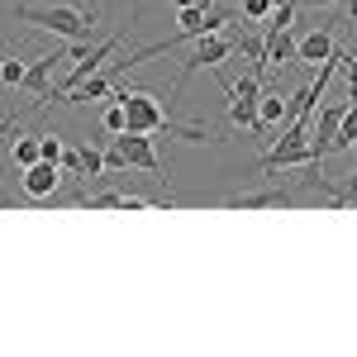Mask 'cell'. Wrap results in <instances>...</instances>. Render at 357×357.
<instances>
[{"label": "cell", "instance_id": "6da1fadb", "mask_svg": "<svg viewBox=\"0 0 357 357\" xmlns=\"http://www.w3.org/2000/svg\"><path fill=\"white\" fill-rule=\"evenodd\" d=\"M15 20L29 29H48L57 38H96V10H82L72 0L62 5H15Z\"/></svg>", "mask_w": 357, "mask_h": 357}, {"label": "cell", "instance_id": "7a4b0ae2", "mask_svg": "<svg viewBox=\"0 0 357 357\" xmlns=\"http://www.w3.org/2000/svg\"><path fill=\"white\" fill-rule=\"evenodd\" d=\"M229 57H234V33H224V29H220V33H200V38H195V48H191V57H186V62H181V72H176L172 96H181L195 72L220 67V62H229Z\"/></svg>", "mask_w": 357, "mask_h": 357}, {"label": "cell", "instance_id": "3957f363", "mask_svg": "<svg viewBox=\"0 0 357 357\" xmlns=\"http://www.w3.org/2000/svg\"><path fill=\"white\" fill-rule=\"evenodd\" d=\"M229 96V124L257 134V100H262V72H243L238 82H224Z\"/></svg>", "mask_w": 357, "mask_h": 357}, {"label": "cell", "instance_id": "277c9868", "mask_svg": "<svg viewBox=\"0 0 357 357\" xmlns=\"http://www.w3.org/2000/svg\"><path fill=\"white\" fill-rule=\"evenodd\" d=\"M114 100L124 105L134 134H162L167 129V105L153 96V91H114Z\"/></svg>", "mask_w": 357, "mask_h": 357}, {"label": "cell", "instance_id": "5b68a950", "mask_svg": "<svg viewBox=\"0 0 357 357\" xmlns=\"http://www.w3.org/2000/svg\"><path fill=\"white\" fill-rule=\"evenodd\" d=\"M119 43H124V33H110V38L91 43V53H86V57H77V67H72V72L62 77V86H53V105H62V96H67L72 86H82L86 77H96V72L105 67V57H110L114 48H119Z\"/></svg>", "mask_w": 357, "mask_h": 357}, {"label": "cell", "instance_id": "8992f818", "mask_svg": "<svg viewBox=\"0 0 357 357\" xmlns=\"http://www.w3.org/2000/svg\"><path fill=\"white\" fill-rule=\"evenodd\" d=\"M110 143L124 153V162H129V167H138V172H148V176L167 181V167L158 162V153H153V143H158L153 134H134V129H124V134H114Z\"/></svg>", "mask_w": 357, "mask_h": 357}, {"label": "cell", "instance_id": "52a82bcc", "mask_svg": "<svg viewBox=\"0 0 357 357\" xmlns=\"http://www.w3.org/2000/svg\"><path fill=\"white\" fill-rule=\"evenodd\" d=\"M343 100H333V105H319L314 114V129H310V153H314V162H324L329 153H338V124H343Z\"/></svg>", "mask_w": 357, "mask_h": 357}, {"label": "cell", "instance_id": "ba28073f", "mask_svg": "<svg viewBox=\"0 0 357 357\" xmlns=\"http://www.w3.org/2000/svg\"><path fill=\"white\" fill-rule=\"evenodd\" d=\"M124 72V62H110V67H100L96 77H86L82 86H72L67 96H62V105H91V100H110L114 96V77Z\"/></svg>", "mask_w": 357, "mask_h": 357}, {"label": "cell", "instance_id": "9c48e42d", "mask_svg": "<svg viewBox=\"0 0 357 357\" xmlns=\"http://www.w3.org/2000/svg\"><path fill=\"white\" fill-rule=\"evenodd\" d=\"M305 191V181L296 176L291 186H267V191H252V195H229L234 210H276V205H296Z\"/></svg>", "mask_w": 357, "mask_h": 357}, {"label": "cell", "instance_id": "30bf717a", "mask_svg": "<svg viewBox=\"0 0 357 357\" xmlns=\"http://www.w3.org/2000/svg\"><path fill=\"white\" fill-rule=\"evenodd\" d=\"M62 181H67V172H62L57 162H43V158H38L33 167H24V172H20V186H24L29 200H48V195H53Z\"/></svg>", "mask_w": 357, "mask_h": 357}, {"label": "cell", "instance_id": "8fae6325", "mask_svg": "<svg viewBox=\"0 0 357 357\" xmlns=\"http://www.w3.org/2000/svg\"><path fill=\"white\" fill-rule=\"evenodd\" d=\"M62 172H67V176H77V181H96V176L105 172V153H100V148H91V143L67 148V153H62Z\"/></svg>", "mask_w": 357, "mask_h": 357}, {"label": "cell", "instance_id": "7c38bea8", "mask_svg": "<svg viewBox=\"0 0 357 357\" xmlns=\"http://www.w3.org/2000/svg\"><path fill=\"white\" fill-rule=\"evenodd\" d=\"M262 38H267V67H276V62H301V38L291 29H267Z\"/></svg>", "mask_w": 357, "mask_h": 357}, {"label": "cell", "instance_id": "4fadbf2b", "mask_svg": "<svg viewBox=\"0 0 357 357\" xmlns=\"http://www.w3.org/2000/svg\"><path fill=\"white\" fill-rule=\"evenodd\" d=\"M333 53H338V43H333V33H324V29H314V33L301 38V62L305 67H319V62H329Z\"/></svg>", "mask_w": 357, "mask_h": 357}, {"label": "cell", "instance_id": "5bb4252c", "mask_svg": "<svg viewBox=\"0 0 357 357\" xmlns=\"http://www.w3.org/2000/svg\"><path fill=\"white\" fill-rule=\"evenodd\" d=\"M276 124H286V100L276 91H262V100H257V134H267Z\"/></svg>", "mask_w": 357, "mask_h": 357}, {"label": "cell", "instance_id": "9a60e30c", "mask_svg": "<svg viewBox=\"0 0 357 357\" xmlns=\"http://www.w3.org/2000/svg\"><path fill=\"white\" fill-rule=\"evenodd\" d=\"M38 158H43V143H38V138H10V162L20 167V172L33 167Z\"/></svg>", "mask_w": 357, "mask_h": 357}, {"label": "cell", "instance_id": "2e32d148", "mask_svg": "<svg viewBox=\"0 0 357 357\" xmlns=\"http://www.w3.org/2000/svg\"><path fill=\"white\" fill-rule=\"evenodd\" d=\"M343 148H357V91L348 96V110H343V124H338V153Z\"/></svg>", "mask_w": 357, "mask_h": 357}, {"label": "cell", "instance_id": "e0dca14e", "mask_svg": "<svg viewBox=\"0 0 357 357\" xmlns=\"http://www.w3.org/2000/svg\"><path fill=\"white\" fill-rule=\"evenodd\" d=\"M100 124H105V134H124L129 129V114H124V105L110 96V105H105V114H100Z\"/></svg>", "mask_w": 357, "mask_h": 357}, {"label": "cell", "instance_id": "ac0fdd59", "mask_svg": "<svg viewBox=\"0 0 357 357\" xmlns=\"http://www.w3.org/2000/svg\"><path fill=\"white\" fill-rule=\"evenodd\" d=\"M238 15H243V20H252V24H267L272 0H238Z\"/></svg>", "mask_w": 357, "mask_h": 357}, {"label": "cell", "instance_id": "d6986e66", "mask_svg": "<svg viewBox=\"0 0 357 357\" xmlns=\"http://www.w3.org/2000/svg\"><path fill=\"white\" fill-rule=\"evenodd\" d=\"M0 86H24V62L5 57V62H0Z\"/></svg>", "mask_w": 357, "mask_h": 357}, {"label": "cell", "instance_id": "ffe728a7", "mask_svg": "<svg viewBox=\"0 0 357 357\" xmlns=\"http://www.w3.org/2000/svg\"><path fill=\"white\" fill-rule=\"evenodd\" d=\"M38 143H43V162L62 167V153H67V148H62V138H57V134H38Z\"/></svg>", "mask_w": 357, "mask_h": 357}, {"label": "cell", "instance_id": "44dd1931", "mask_svg": "<svg viewBox=\"0 0 357 357\" xmlns=\"http://www.w3.org/2000/svg\"><path fill=\"white\" fill-rule=\"evenodd\" d=\"M338 62H343V72H348V91H357V57L338 48Z\"/></svg>", "mask_w": 357, "mask_h": 357}, {"label": "cell", "instance_id": "7402d4cb", "mask_svg": "<svg viewBox=\"0 0 357 357\" xmlns=\"http://www.w3.org/2000/svg\"><path fill=\"white\" fill-rule=\"evenodd\" d=\"M186 5H210V0H172V10H186Z\"/></svg>", "mask_w": 357, "mask_h": 357}, {"label": "cell", "instance_id": "603a6c76", "mask_svg": "<svg viewBox=\"0 0 357 357\" xmlns=\"http://www.w3.org/2000/svg\"><path fill=\"white\" fill-rule=\"evenodd\" d=\"M301 5H314L319 10V5H348V0H301Z\"/></svg>", "mask_w": 357, "mask_h": 357}, {"label": "cell", "instance_id": "cb8c5ba5", "mask_svg": "<svg viewBox=\"0 0 357 357\" xmlns=\"http://www.w3.org/2000/svg\"><path fill=\"white\" fill-rule=\"evenodd\" d=\"M272 5H281V0H272Z\"/></svg>", "mask_w": 357, "mask_h": 357}, {"label": "cell", "instance_id": "d4e9b609", "mask_svg": "<svg viewBox=\"0 0 357 357\" xmlns=\"http://www.w3.org/2000/svg\"><path fill=\"white\" fill-rule=\"evenodd\" d=\"M0 62H5V57H0Z\"/></svg>", "mask_w": 357, "mask_h": 357}]
</instances>
